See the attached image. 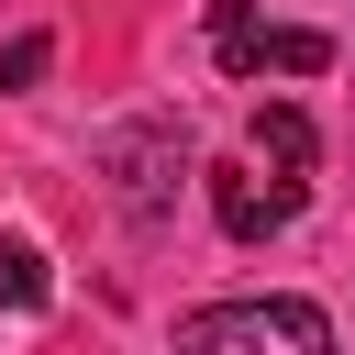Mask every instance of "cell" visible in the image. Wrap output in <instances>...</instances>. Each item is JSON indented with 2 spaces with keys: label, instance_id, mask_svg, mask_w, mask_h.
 Here are the masks:
<instances>
[{
  "label": "cell",
  "instance_id": "8992f818",
  "mask_svg": "<svg viewBox=\"0 0 355 355\" xmlns=\"http://www.w3.org/2000/svg\"><path fill=\"white\" fill-rule=\"evenodd\" d=\"M44 300V255L33 244H0V311H33Z\"/></svg>",
  "mask_w": 355,
  "mask_h": 355
},
{
  "label": "cell",
  "instance_id": "5b68a950",
  "mask_svg": "<svg viewBox=\"0 0 355 355\" xmlns=\"http://www.w3.org/2000/svg\"><path fill=\"white\" fill-rule=\"evenodd\" d=\"M311 155H322V144H311V111L266 100V111H255V166H277V189H300V178H311Z\"/></svg>",
  "mask_w": 355,
  "mask_h": 355
},
{
  "label": "cell",
  "instance_id": "52a82bcc",
  "mask_svg": "<svg viewBox=\"0 0 355 355\" xmlns=\"http://www.w3.org/2000/svg\"><path fill=\"white\" fill-rule=\"evenodd\" d=\"M44 67H55V33H11L0 44V89H33Z\"/></svg>",
  "mask_w": 355,
  "mask_h": 355
},
{
  "label": "cell",
  "instance_id": "277c9868",
  "mask_svg": "<svg viewBox=\"0 0 355 355\" xmlns=\"http://www.w3.org/2000/svg\"><path fill=\"white\" fill-rule=\"evenodd\" d=\"M288 211H300V189H277V178H255V166H211V222H222L233 244H266Z\"/></svg>",
  "mask_w": 355,
  "mask_h": 355
},
{
  "label": "cell",
  "instance_id": "7a4b0ae2",
  "mask_svg": "<svg viewBox=\"0 0 355 355\" xmlns=\"http://www.w3.org/2000/svg\"><path fill=\"white\" fill-rule=\"evenodd\" d=\"M211 55H222L233 78H266V67H277V78H322V67H333V33H300V22H255L244 0H222V11H211Z\"/></svg>",
  "mask_w": 355,
  "mask_h": 355
},
{
  "label": "cell",
  "instance_id": "6da1fadb",
  "mask_svg": "<svg viewBox=\"0 0 355 355\" xmlns=\"http://www.w3.org/2000/svg\"><path fill=\"white\" fill-rule=\"evenodd\" d=\"M178 355H333L322 300H211L178 322Z\"/></svg>",
  "mask_w": 355,
  "mask_h": 355
},
{
  "label": "cell",
  "instance_id": "3957f363",
  "mask_svg": "<svg viewBox=\"0 0 355 355\" xmlns=\"http://www.w3.org/2000/svg\"><path fill=\"white\" fill-rule=\"evenodd\" d=\"M111 166H122V211H133V222H166V178L189 166V144H178L166 122H144V133L111 144Z\"/></svg>",
  "mask_w": 355,
  "mask_h": 355
}]
</instances>
